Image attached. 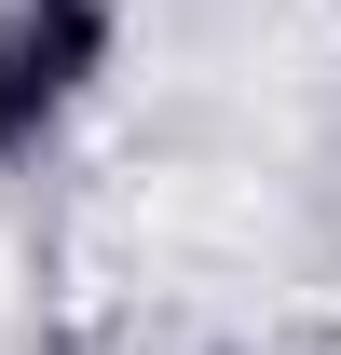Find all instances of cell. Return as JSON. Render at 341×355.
Returning <instances> with one entry per match:
<instances>
[{"label":"cell","mask_w":341,"mask_h":355,"mask_svg":"<svg viewBox=\"0 0 341 355\" xmlns=\"http://www.w3.org/2000/svg\"><path fill=\"white\" fill-rule=\"evenodd\" d=\"M96 55H110V14H96V0H28V14L0 28V150L42 137V110L82 83Z\"/></svg>","instance_id":"obj_1"}]
</instances>
